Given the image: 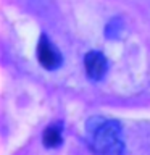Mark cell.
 Returning a JSON list of instances; mask_svg holds the SVG:
<instances>
[{
    "instance_id": "obj_4",
    "label": "cell",
    "mask_w": 150,
    "mask_h": 155,
    "mask_svg": "<svg viewBox=\"0 0 150 155\" xmlns=\"http://www.w3.org/2000/svg\"><path fill=\"white\" fill-rule=\"evenodd\" d=\"M42 142L47 149H55L58 145H61V142H63V124L60 121L47 126L44 134H42Z\"/></svg>"
},
{
    "instance_id": "obj_5",
    "label": "cell",
    "mask_w": 150,
    "mask_h": 155,
    "mask_svg": "<svg viewBox=\"0 0 150 155\" xmlns=\"http://www.w3.org/2000/svg\"><path fill=\"white\" fill-rule=\"evenodd\" d=\"M123 31V21H121L119 16H115L111 21L106 24L105 28V36L108 39H116L119 36V32Z\"/></svg>"
},
{
    "instance_id": "obj_2",
    "label": "cell",
    "mask_w": 150,
    "mask_h": 155,
    "mask_svg": "<svg viewBox=\"0 0 150 155\" xmlns=\"http://www.w3.org/2000/svg\"><path fill=\"white\" fill-rule=\"evenodd\" d=\"M37 60L42 65V68H45L48 71L58 70L63 65V57L61 52L57 48V45L48 39L45 34H42L39 37L37 42Z\"/></svg>"
},
{
    "instance_id": "obj_1",
    "label": "cell",
    "mask_w": 150,
    "mask_h": 155,
    "mask_svg": "<svg viewBox=\"0 0 150 155\" xmlns=\"http://www.w3.org/2000/svg\"><path fill=\"white\" fill-rule=\"evenodd\" d=\"M86 134L89 149L97 153L116 155L124 152L123 128L119 121L100 116L89 118L86 123Z\"/></svg>"
},
{
    "instance_id": "obj_3",
    "label": "cell",
    "mask_w": 150,
    "mask_h": 155,
    "mask_svg": "<svg viewBox=\"0 0 150 155\" xmlns=\"http://www.w3.org/2000/svg\"><path fill=\"white\" fill-rule=\"evenodd\" d=\"M84 68L86 74L90 81H100L103 79L106 71H108V60H106L103 52L90 50L84 57Z\"/></svg>"
}]
</instances>
